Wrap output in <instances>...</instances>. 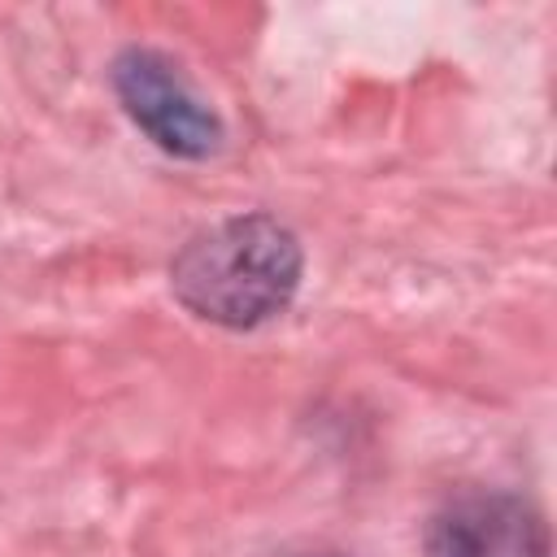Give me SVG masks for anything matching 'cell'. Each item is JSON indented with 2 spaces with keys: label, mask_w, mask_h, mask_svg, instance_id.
Returning a JSON list of instances; mask_svg holds the SVG:
<instances>
[{
  "label": "cell",
  "mask_w": 557,
  "mask_h": 557,
  "mask_svg": "<svg viewBox=\"0 0 557 557\" xmlns=\"http://www.w3.org/2000/svg\"><path fill=\"white\" fill-rule=\"evenodd\" d=\"M305 557H339V553H305Z\"/></svg>",
  "instance_id": "obj_4"
},
{
  "label": "cell",
  "mask_w": 557,
  "mask_h": 557,
  "mask_svg": "<svg viewBox=\"0 0 557 557\" xmlns=\"http://www.w3.org/2000/svg\"><path fill=\"white\" fill-rule=\"evenodd\" d=\"M540 509L513 492H461L426 527V557H548Z\"/></svg>",
  "instance_id": "obj_3"
},
{
  "label": "cell",
  "mask_w": 557,
  "mask_h": 557,
  "mask_svg": "<svg viewBox=\"0 0 557 557\" xmlns=\"http://www.w3.org/2000/svg\"><path fill=\"white\" fill-rule=\"evenodd\" d=\"M300 239L270 213H239L191 235L170 261V287L187 313L252 331L278 318L300 287Z\"/></svg>",
  "instance_id": "obj_1"
},
{
  "label": "cell",
  "mask_w": 557,
  "mask_h": 557,
  "mask_svg": "<svg viewBox=\"0 0 557 557\" xmlns=\"http://www.w3.org/2000/svg\"><path fill=\"white\" fill-rule=\"evenodd\" d=\"M113 91L131 122L170 157L205 161L222 148V117L196 96L183 70L152 48H126L113 61Z\"/></svg>",
  "instance_id": "obj_2"
}]
</instances>
